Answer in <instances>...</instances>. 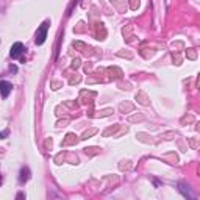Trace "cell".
Returning <instances> with one entry per match:
<instances>
[{
  "label": "cell",
  "mask_w": 200,
  "mask_h": 200,
  "mask_svg": "<svg viewBox=\"0 0 200 200\" xmlns=\"http://www.w3.org/2000/svg\"><path fill=\"white\" fill-rule=\"evenodd\" d=\"M24 53H25L24 44L16 42L14 46L11 47V58H13V59H20V61H25V58H24Z\"/></svg>",
  "instance_id": "obj_1"
},
{
  "label": "cell",
  "mask_w": 200,
  "mask_h": 200,
  "mask_svg": "<svg viewBox=\"0 0 200 200\" xmlns=\"http://www.w3.org/2000/svg\"><path fill=\"white\" fill-rule=\"evenodd\" d=\"M47 30H49V20H46L38 28V33H36V44H38V46L44 44V41H46V38H47Z\"/></svg>",
  "instance_id": "obj_2"
},
{
  "label": "cell",
  "mask_w": 200,
  "mask_h": 200,
  "mask_svg": "<svg viewBox=\"0 0 200 200\" xmlns=\"http://www.w3.org/2000/svg\"><path fill=\"white\" fill-rule=\"evenodd\" d=\"M0 86H2V97H3V99H6V97H8V94L13 91V84H11V83H8V81H2V83H0Z\"/></svg>",
  "instance_id": "obj_3"
},
{
  "label": "cell",
  "mask_w": 200,
  "mask_h": 200,
  "mask_svg": "<svg viewBox=\"0 0 200 200\" xmlns=\"http://www.w3.org/2000/svg\"><path fill=\"white\" fill-rule=\"evenodd\" d=\"M28 178V169H22L20 170V183H24V180H27Z\"/></svg>",
  "instance_id": "obj_4"
}]
</instances>
